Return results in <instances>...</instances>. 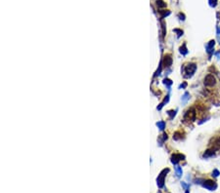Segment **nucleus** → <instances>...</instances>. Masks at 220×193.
<instances>
[{
	"mask_svg": "<svg viewBox=\"0 0 220 193\" xmlns=\"http://www.w3.org/2000/svg\"><path fill=\"white\" fill-rule=\"evenodd\" d=\"M196 69H197V65L195 64H190L186 65L185 66V73H187V74L185 76L186 77H191L194 74V72L196 71Z\"/></svg>",
	"mask_w": 220,
	"mask_h": 193,
	"instance_id": "nucleus-1",
	"label": "nucleus"
},
{
	"mask_svg": "<svg viewBox=\"0 0 220 193\" xmlns=\"http://www.w3.org/2000/svg\"><path fill=\"white\" fill-rule=\"evenodd\" d=\"M168 169H164L163 172H161L159 175H158V177H157V185L158 187H163V184H164V177L166 175V174L168 173Z\"/></svg>",
	"mask_w": 220,
	"mask_h": 193,
	"instance_id": "nucleus-2",
	"label": "nucleus"
},
{
	"mask_svg": "<svg viewBox=\"0 0 220 193\" xmlns=\"http://www.w3.org/2000/svg\"><path fill=\"white\" fill-rule=\"evenodd\" d=\"M215 84V77L212 75V74H208V75L205 76L204 78V85L207 87H212Z\"/></svg>",
	"mask_w": 220,
	"mask_h": 193,
	"instance_id": "nucleus-3",
	"label": "nucleus"
},
{
	"mask_svg": "<svg viewBox=\"0 0 220 193\" xmlns=\"http://www.w3.org/2000/svg\"><path fill=\"white\" fill-rule=\"evenodd\" d=\"M196 118V112L194 109H190L186 112L185 116H184V120H187V121H194Z\"/></svg>",
	"mask_w": 220,
	"mask_h": 193,
	"instance_id": "nucleus-4",
	"label": "nucleus"
},
{
	"mask_svg": "<svg viewBox=\"0 0 220 193\" xmlns=\"http://www.w3.org/2000/svg\"><path fill=\"white\" fill-rule=\"evenodd\" d=\"M202 185H203V187H205V188L208 189V190H214L217 187L216 183L214 181H205Z\"/></svg>",
	"mask_w": 220,
	"mask_h": 193,
	"instance_id": "nucleus-5",
	"label": "nucleus"
},
{
	"mask_svg": "<svg viewBox=\"0 0 220 193\" xmlns=\"http://www.w3.org/2000/svg\"><path fill=\"white\" fill-rule=\"evenodd\" d=\"M185 157H184V155H182V154H174L172 157H171V162L173 163V164H177V163L182 159H184Z\"/></svg>",
	"mask_w": 220,
	"mask_h": 193,
	"instance_id": "nucleus-6",
	"label": "nucleus"
},
{
	"mask_svg": "<svg viewBox=\"0 0 220 193\" xmlns=\"http://www.w3.org/2000/svg\"><path fill=\"white\" fill-rule=\"evenodd\" d=\"M164 66H166V67H168V66H170L171 65V64H172V58H171V57L169 56V55H166L165 57H164Z\"/></svg>",
	"mask_w": 220,
	"mask_h": 193,
	"instance_id": "nucleus-7",
	"label": "nucleus"
},
{
	"mask_svg": "<svg viewBox=\"0 0 220 193\" xmlns=\"http://www.w3.org/2000/svg\"><path fill=\"white\" fill-rule=\"evenodd\" d=\"M214 44H215V41H214V40H211V41H209V43L207 45V52H208L209 54L212 53V49H213V47H214Z\"/></svg>",
	"mask_w": 220,
	"mask_h": 193,
	"instance_id": "nucleus-8",
	"label": "nucleus"
},
{
	"mask_svg": "<svg viewBox=\"0 0 220 193\" xmlns=\"http://www.w3.org/2000/svg\"><path fill=\"white\" fill-rule=\"evenodd\" d=\"M214 150L213 149H210V150H207V151H205L204 153H203V157L204 158H208V157H211V156H213L214 155Z\"/></svg>",
	"mask_w": 220,
	"mask_h": 193,
	"instance_id": "nucleus-9",
	"label": "nucleus"
},
{
	"mask_svg": "<svg viewBox=\"0 0 220 193\" xmlns=\"http://www.w3.org/2000/svg\"><path fill=\"white\" fill-rule=\"evenodd\" d=\"M157 127L160 129V130H163L164 128H165V123L163 122V121H160V122H157Z\"/></svg>",
	"mask_w": 220,
	"mask_h": 193,
	"instance_id": "nucleus-10",
	"label": "nucleus"
},
{
	"mask_svg": "<svg viewBox=\"0 0 220 193\" xmlns=\"http://www.w3.org/2000/svg\"><path fill=\"white\" fill-rule=\"evenodd\" d=\"M175 170H176V174H177V176H181V175H182V169H181L179 166H177V167H175Z\"/></svg>",
	"mask_w": 220,
	"mask_h": 193,
	"instance_id": "nucleus-11",
	"label": "nucleus"
},
{
	"mask_svg": "<svg viewBox=\"0 0 220 193\" xmlns=\"http://www.w3.org/2000/svg\"><path fill=\"white\" fill-rule=\"evenodd\" d=\"M180 52H181V54H183V55H186V54L188 53V51H187V49H186V45H185V44L183 45V47H181V48H180Z\"/></svg>",
	"mask_w": 220,
	"mask_h": 193,
	"instance_id": "nucleus-12",
	"label": "nucleus"
},
{
	"mask_svg": "<svg viewBox=\"0 0 220 193\" xmlns=\"http://www.w3.org/2000/svg\"><path fill=\"white\" fill-rule=\"evenodd\" d=\"M214 146H215L216 148H220V138L216 139V140H215V142H214Z\"/></svg>",
	"mask_w": 220,
	"mask_h": 193,
	"instance_id": "nucleus-13",
	"label": "nucleus"
},
{
	"mask_svg": "<svg viewBox=\"0 0 220 193\" xmlns=\"http://www.w3.org/2000/svg\"><path fill=\"white\" fill-rule=\"evenodd\" d=\"M163 83H164L165 85L170 86V85L172 84V81H171V80H169V79H164V80H163Z\"/></svg>",
	"mask_w": 220,
	"mask_h": 193,
	"instance_id": "nucleus-14",
	"label": "nucleus"
},
{
	"mask_svg": "<svg viewBox=\"0 0 220 193\" xmlns=\"http://www.w3.org/2000/svg\"><path fill=\"white\" fill-rule=\"evenodd\" d=\"M188 96H189V94H188V93H186V94L184 95V97L182 98V100H183L184 102H185V101H186V100H187V99H189V97H188Z\"/></svg>",
	"mask_w": 220,
	"mask_h": 193,
	"instance_id": "nucleus-15",
	"label": "nucleus"
},
{
	"mask_svg": "<svg viewBox=\"0 0 220 193\" xmlns=\"http://www.w3.org/2000/svg\"><path fill=\"white\" fill-rule=\"evenodd\" d=\"M167 113H168V115H170L171 118H173V116L175 115V111H173V110H169Z\"/></svg>",
	"mask_w": 220,
	"mask_h": 193,
	"instance_id": "nucleus-16",
	"label": "nucleus"
},
{
	"mask_svg": "<svg viewBox=\"0 0 220 193\" xmlns=\"http://www.w3.org/2000/svg\"><path fill=\"white\" fill-rule=\"evenodd\" d=\"M212 175H214V176H218V175H219V172H218L217 170H214V172L212 173Z\"/></svg>",
	"mask_w": 220,
	"mask_h": 193,
	"instance_id": "nucleus-17",
	"label": "nucleus"
},
{
	"mask_svg": "<svg viewBox=\"0 0 220 193\" xmlns=\"http://www.w3.org/2000/svg\"><path fill=\"white\" fill-rule=\"evenodd\" d=\"M186 86H187V84H186V83H184V84H183V85H181L180 87H181V88H182V87L184 88V87H186Z\"/></svg>",
	"mask_w": 220,
	"mask_h": 193,
	"instance_id": "nucleus-18",
	"label": "nucleus"
}]
</instances>
